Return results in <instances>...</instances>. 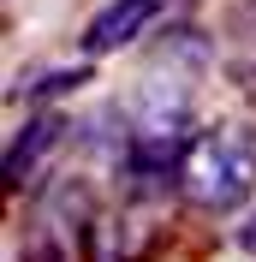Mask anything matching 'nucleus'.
Masks as SVG:
<instances>
[{
  "instance_id": "39448f33",
  "label": "nucleus",
  "mask_w": 256,
  "mask_h": 262,
  "mask_svg": "<svg viewBox=\"0 0 256 262\" xmlns=\"http://www.w3.org/2000/svg\"><path fill=\"white\" fill-rule=\"evenodd\" d=\"M90 78V66H72V72H54V78H42L30 90V101H48V96H66V90H78V83Z\"/></svg>"
},
{
  "instance_id": "7ed1b4c3",
  "label": "nucleus",
  "mask_w": 256,
  "mask_h": 262,
  "mask_svg": "<svg viewBox=\"0 0 256 262\" xmlns=\"http://www.w3.org/2000/svg\"><path fill=\"white\" fill-rule=\"evenodd\" d=\"M161 0H113V6H101V18L83 30V54H108V48H125L131 36L143 30L149 18H155Z\"/></svg>"
},
{
  "instance_id": "f257e3e1",
  "label": "nucleus",
  "mask_w": 256,
  "mask_h": 262,
  "mask_svg": "<svg viewBox=\"0 0 256 262\" xmlns=\"http://www.w3.org/2000/svg\"><path fill=\"white\" fill-rule=\"evenodd\" d=\"M191 209L203 214H226L256 191V125L226 119L215 131H197L185 161H179V185H173Z\"/></svg>"
},
{
  "instance_id": "f03ea898",
  "label": "nucleus",
  "mask_w": 256,
  "mask_h": 262,
  "mask_svg": "<svg viewBox=\"0 0 256 262\" xmlns=\"http://www.w3.org/2000/svg\"><path fill=\"white\" fill-rule=\"evenodd\" d=\"M60 143H66V119L48 114V107H42V114H30V119H24V131L6 143V179H12V185H18V179H30V173L48 161Z\"/></svg>"
},
{
  "instance_id": "20e7f679",
  "label": "nucleus",
  "mask_w": 256,
  "mask_h": 262,
  "mask_svg": "<svg viewBox=\"0 0 256 262\" xmlns=\"http://www.w3.org/2000/svg\"><path fill=\"white\" fill-rule=\"evenodd\" d=\"M208 60H215V48H208L203 30H167V36L155 42V66L167 72V78L179 72V78L191 83V78H203V72H208Z\"/></svg>"
},
{
  "instance_id": "423d86ee",
  "label": "nucleus",
  "mask_w": 256,
  "mask_h": 262,
  "mask_svg": "<svg viewBox=\"0 0 256 262\" xmlns=\"http://www.w3.org/2000/svg\"><path fill=\"white\" fill-rule=\"evenodd\" d=\"M239 245H244V250H250V256H256V214H250V221H244V232H239Z\"/></svg>"
}]
</instances>
